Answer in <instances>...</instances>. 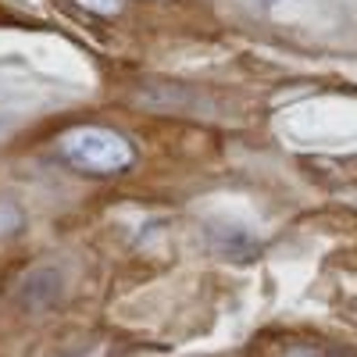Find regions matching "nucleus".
Wrapping results in <instances>:
<instances>
[{
	"label": "nucleus",
	"instance_id": "7ed1b4c3",
	"mask_svg": "<svg viewBox=\"0 0 357 357\" xmlns=\"http://www.w3.org/2000/svg\"><path fill=\"white\" fill-rule=\"evenodd\" d=\"M75 4L89 15H107V18L122 11V0H75Z\"/></svg>",
	"mask_w": 357,
	"mask_h": 357
},
{
	"label": "nucleus",
	"instance_id": "20e7f679",
	"mask_svg": "<svg viewBox=\"0 0 357 357\" xmlns=\"http://www.w3.org/2000/svg\"><path fill=\"white\" fill-rule=\"evenodd\" d=\"M18 225H22L18 207H11V204H0V240H4V236H11Z\"/></svg>",
	"mask_w": 357,
	"mask_h": 357
},
{
	"label": "nucleus",
	"instance_id": "f03ea898",
	"mask_svg": "<svg viewBox=\"0 0 357 357\" xmlns=\"http://www.w3.org/2000/svg\"><path fill=\"white\" fill-rule=\"evenodd\" d=\"M279 357H347L336 347H325V343H289Z\"/></svg>",
	"mask_w": 357,
	"mask_h": 357
},
{
	"label": "nucleus",
	"instance_id": "f257e3e1",
	"mask_svg": "<svg viewBox=\"0 0 357 357\" xmlns=\"http://www.w3.org/2000/svg\"><path fill=\"white\" fill-rule=\"evenodd\" d=\"M57 154H61L75 172L86 175H118L132 168L136 146L114 129L104 126H75L57 136Z\"/></svg>",
	"mask_w": 357,
	"mask_h": 357
}]
</instances>
